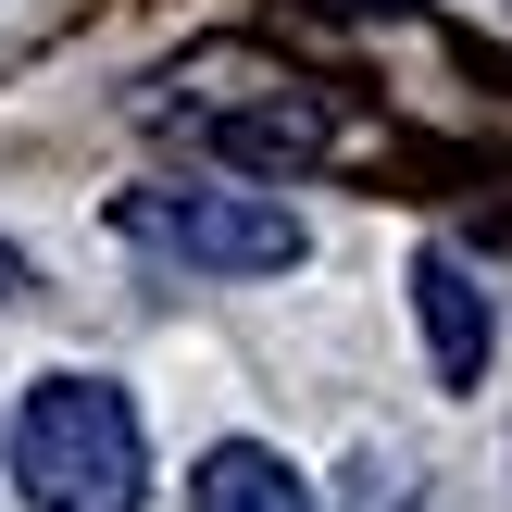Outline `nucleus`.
Masks as SVG:
<instances>
[{"mask_svg": "<svg viewBox=\"0 0 512 512\" xmlns=\"http://www.w3.org/2000/svg\"><path fill=\"white\" fill-rule=\"evenodd\" d=\"M13 488L38 512H138L150 500V425L113 375H38L13 400Z\"/></svg>", "mask_w": 512, "mask_h": 512, "instance_id": "f257e3e1", "label": "nucleus"}, {"mask_svg": "<svg viewBox=\"0 0 512 512\" xmlns=\"http://www.w3.org/2000/svg\"><path fill=\"white\" fill-rule=\"evenodd\" d=\"M113 238L175 275H288L300 263V213L263 188H125Z\"/></svg>", "mask_w": 512, "mask_h": 512, "instance_id": "f03ea898", "label": "nucleus"}, {"mask_svg": "<svg viewBox=\"0 0 512 512\" xmlns=\"http://www.w3.org/2000/svg\"><path fill=\"white\" fill-rule=\"evenodd\" d=\"M413 313H425V363H438L450 388H475V375H488V288H475L450 250H425L413 263Z\"/></svg>", "mask_w": 512, "mask_h": 512, "instance_id": "7ed1b4c3", "label": "nucleus"}, {"mask_svg": "<svg viewBox=\"0 0 512 512\" xmlns=\"http://www.w3.org/2000/svg\"><path fill=\"white\" fill-rule=\"evenodd\" d=\"M188 500H200V512H313V488H300L275 450H250V438H225L213 463L188 475Z\"/></svg>", "mask_w": 512, "mask_h": 512, "instance_id": "20e7f679", "label": "nucleus"}, {"mask_svg": "<svg viewBox=\"0 0 512 512\" xmlns=\"http://www.w3.org/2000/svg\"><path fill=\"white\" fill-rule=\"evenodd\" d=\"M13 288H25V250H0V300H13Z\"/></svg>", "mask_w": 512, "mask_h": 512, "instance_id": "39448f33", "label": "nucleus"}]
</instances>
